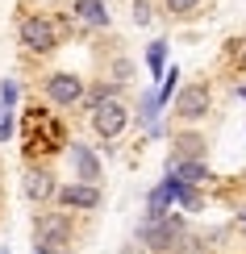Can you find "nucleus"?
<instances>
[{
  "instance_id": "obj_18",
  "label": "nucleus",
  "mask_w": 246,
  "mask_h": 254,
  "mask_svg": "<svg viewBox=\"0 0 246 254\" xmlns=\"http://www.w3.org/2000/svg\"><path fill=\"white\" fill-rule=\"evenodd\" d=\"M175 79H179V67L163 71V83H159V100H163V104H167V100H171V96L179 92V88H175Z\"/></svg>"
},
{
  "instance_id": "obj_10",
  "label": "nucleus",
  "mask_w": 246,
  "mask_h": 254,
  "mask_svg": "<svg viewBox=\"0 0 246 254\" xmlns=\"http://www.w3.org/2000/svg\"><path fill=\"white\" fill-rule=\"evenodd\" d=\"M71 17H76V25H88V29H109V21H113L104 0H76Z\"/></svg>"
},
{
  "instance_id": "obj_2",
  "label": "nucleus",
  "mask_w": 246,
  "mask_h": 254,
  "mask_svg": "<svg viewBox=\"0 0 246 254\" xmlns=\"http://www.w3.org/2000/svg\"><path fill=\"white\" fill-rule=\"evenodd\" d=\"M138 242L151 250H179V242H184V217L179 213H163V217H142V225H138Z\"/></svg>"
},
{
  "instance_id": "obj_8",
  "label": "nucleus",
  "mask_w": 246,
  "mask_h": 254,
  "mask_svg": "<svg viewBox=\"0 0 246 254\" xmlns=\"http://www.w3.org/2000/svg\"><path fill=\"white\" fill-rule=\"evenodd\" d=\"M55 200H59V208H67V213H96L104 196H100V184H83V179H76V184H63L55 192Z\"/></svg>"
},
{
  "instance_id": "obj_12",
  "label": "nucleus",
  "mask_w": 246,
  "mask_h": 254,
  "mask_svg": "<svg viewBox=\"0 0 246 254\" xmlns=\"http://www.w3.org/2000/svg\"><path fill=\"white\" fill-rule=\"evenodd\" d=\"M171 184L163 179V184H155L151 192H146V217H163V213H171Z\"/></svg>"
},
{
  "instance_id": "obj_17",
  "label": "nucleus",
  "mask_w": 246,
  "mask_h": 254,
  "mask_svg": "<svg viewBox=\"0 0 246 254\" xmlns=\"http://www.w3.org/2000/svg\"><path fill=\"white\" fill-rule=\"evenodd\" d=\"M226 63L230 67H242L246 63V38H230L226 42Z\"/></svg>"
},
{
  "instance_id": "obj_3",
  "label": "nucleus",
  "mask_w": 246,
  "mask_h": 254,
  "mask_svg": "<svg viewBox=\"0 0 246 254\" xmlns=\"http://www.w3.org/2000/svg\"><path fill=\"white\" fill-rule=\"evenodd\" d=\"M17 38H21V46L29 50V55H50V50L59 46V21L55 17H46V13H25L17 21Z\"/></svg>"
},
{
  "instance_id": "obj_9",
  "label": "nucleus",
  "mask_w": 246,
  "mask_h": 254,
  "mask_svg": "<svg viewBox=\"0 0 246 254\" xmlns=\"http://www.w3.org/2000/svg\"><path fill=\"white\" fill-rule=\"evenodd\" d=\"M21 192H25V200H34V204H50L59 192V184H55V175H50V167H42V163H29L25 167V179H21Z\"/></svg>"
},
{
  "instance_id": "obj_4",
  "label": "nucleus",
  "mask_w": 246,
  "mask_h": 254,
  "mask_svg": "<svg viewBox=\"0 0 246 254\" xmlns=\"http://www.w3.org/2000/svg\"><path fill=\"white\" fill-rule=\"evenodd\" d=\"M71 242V221L67 208L63 213H42L34 225V254H63V246Z\"/></svg>"
},
{
  "instance_id": "obj_16",
  "label": "nucleus",
  "mask_w": 246,
  "mask_h": 254,
  "mask_svg": "<svg viewBox=\"0 0 246 254\" xmlns=\"http://www.w3.org/2000/svg\"><path fill=\"white\" fill-rule=\"evenodd\" d=\"M104 100H117V88H113V83H96L92 92H83V104H88V109H96V104H104Z\"/></svg>"
},
{
  "instance_id": "obj_21",
  "label": "nucleus",
  "mask_w": 246,
  "mask_h": 254,
  "mask_svg": "<svg viewBox=\"0 0 246 254\" xmlns=\"http://www.w3.org/2000/svg\"><path fill=\"white\" fill-rule=\"evenodd\" d=\"M134 21H138V25H151V21H155L151 0H134Z\"/></svg>"
},
{
  "instance_id": "obj_23",
  "label": "nucleus",
  "mask_w": 246,
  "mask_h": 254,
  "mask_svg": "<svg viewBox=\"0 0 246 254\" xmlns=\"http://www.w3.org/2000/svg\"><path fill=\"white\" fill-rule=\"evenodd\" d=\"M238 229H242V234H246V208H242V213H238Z\"/></svg>"
},
{
  "instance_id": "obj_1",
  "label": "nucleus",
  "mask_w": 246,
  "mask_h": 254,
  "mask_svg": "<svg viewBox=\"0 0 246 254\" xmlns=\"http://www.w3.org/2000/svg\"><path fill=\"white\" fill-rule=\"evenodd\" d=\"M21 142H25L29 163H38V158L63 150V146H67V133H63V125L50 117L46 109H29L25 113V125H21Z\"/></svg>"
},
{
  "instance_id": "obj_15",
  "label": "nucleus",
  "mask_w": 246,
  "mask_h": 254,
  "mask_svg": "<svg viewBox=\"0 0 246 254\" xmlns=\"http://www.w3.org/2000/svg\"><path fill=\"white\" fill-rule=\"evenodd\" d=\"M163 63H167V42H151V46H146V67H151V75L155 79H163Z\"/></svg>"
},
{
  "instance_id": "obj_13",
  "label": "nucleus",
  "mask_w": 246,
  "mask_h": 254,
  "mask_svg": "<svg viewBox=\"0 0 246 254\" xmlns=\"http://www.w3.org/2000/svg\"><path fill=\"white\" fill-rule=\"evenodd\" d=\"M159 109H163V100H159V92H146L142 104H138V125H142L146 133L159 125Z\"/></svg>"
},
{
  "instance_id": "obj_22",
  "label": "nucleus",
  "mask_w": 246,
  "mask_h": 254,
  "mask_svg": "<svg viewBox=\"0 0 246 254\" xmlns=\"http://www.w3.org/2000/svg\"><path fill=\"white\" fill-rule=\"evenodd\" d=\"M121 254H146V246H142V242H134V246H125Z\"/></svg>"
},
{
  "instance_id": "obj_20",
  "label": "nucleus",
  "mask_w": 246,
  "mask_h": 254,
  "mask_svg": "<svg viewBox=\"0 0 246 254\" xmlns=\"http://www.w3.org/2000/svg\"><path fill=\"white\" fill-rule=\"evenodd\" d=\"M17 96H21V83H17V79H4V83H0V104H4V109H13Z\"/></svg>"
},
{
  "instance_id": "obj_11",
  "label": "nucleus",
  "mask_w": 246,
  "mask_h": 254,
  "mask_svg": "<svg viewBox=\"0 0 246 254\" xmlns=\"http://www.w3.org/2000/svg\"><path fill=\"white\" fill-rule=\"evenodd\" d=\"M71 167H76V179H83V184H100V158H96L92 146H83V142L71 146Z\"/></svg>"
},
{
  "instance_id": "obj_19",
  "label": "nucleus",
  "mask_w": 246,
  "mask_h": 254,
  "mask_svg": "<svg viewBox=\"0 0 246 254\" xmlns=\"http://www.w3.org/2000/svg\"><path fill=\"white\" fill-rule=\"evenodd\" d=\"M163 8L171 17H188V13H196L200 8V0H163Z\"/></svg>"
},
{
  "instance_id": "obj_7",
  "label": "nucleus",
  "mask_w": 246,
  "mask_h": 254,
  "mask_svg": "<svg viewBox=\"0 0 246 254\" xmlns=\"http://www.w3.org/2000/svg\"><path fill=\"white\" fill-rule=\"evenodd\" d=\"M125 125H130V113H125L121 100H104L92 109V129L100 142H117V137L125 133Z\"/></svg>"
},
{
  "instance_id": "obj_6",
  "label": "nucleus",
  "mask_w": 246,
  "mask_h": 254,
  "mask_svg": "<svg viewBox=\"0 0 246 254\" xmlns=\"http://www.w3.org/2000/svg\"><path fill=\"white\" fill-rule=\"evenodd\" d=\"M171 109H175V117H179V121H200V117H209L213 96H209L205 83H184V88L171 96Z\"/></svg>"
},
{
  "instance_id": "obj_14",
  "label": "nucleus",
  "mask_w": 246,
  "mask_h": 254,
  "mask_svg": "<svg viewBox=\"0 0 246 254\" xmlns=\"http://www.w3.org/2000/svg\"><path fill=\"white\" fill-rule=\"evenodd\" d=\"M205 137H200V133H179L175 137V154H171V158H205Z\"/></svg>"
},
{
  "instance_id": "obj_5",
  "label": "nucleus",
  "mask_w": 246,
  "mask_h": 254,
  "mask_svg": "<svg viewBox=\"0 0 246 254\" xmlns=\"http://www.w3.org/2000/svg\"><path fill=\"white\" fill-rule=\"evenodd\" d=\"M83 92H88V83L80 75H71V71H55V75L42 79V96L50 104H59V109H71V104L83 100Z\"/></svg>"
}]
</instances>
